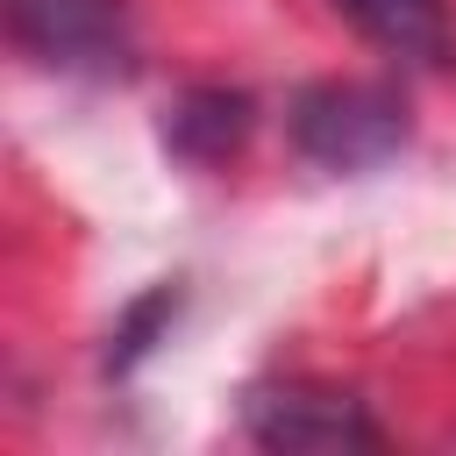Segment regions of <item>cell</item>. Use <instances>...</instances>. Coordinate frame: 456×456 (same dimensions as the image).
Masks as SVG:
<instances>
[{
	"instance_id": "cell-1",
	"label": "cell",
	"mask_w": 456,
	"mask_h": 456,
	"mask_svg": "<svg viewBox=\"0 0 456 456\" xmlns=\"http://www.w3.org/2000/svg\"><path fill=\"white\" fill-rule=\"evenodd\" d=\"M292 142L328 164V171H363V164H385L399 142H406V107L385 93V86H314L299 93L292 107Z\"/></svg>"
},
{
	"instance_id": "cell-2",
	"label": "cell",
	"mask_w": 456,
	"mask_h": 456,
	"mask_svg": "<svg viewBox=\"0 0 456 456\" xmlns=\"http://www.w3.org/2000/svg\"><path fill=\"white\" fill-rule=\"evenodd\" d=\"M7 28L57 71H114L128 50L121 0H7Z\"/></svg>"
},
{
	"instance_id": "cell-3",
	"label": "cell",
	"mask_w": 456,
	"mask_h": 456,
	"mask_svg": "<svg viewBox=\"0 0 456 456\" xmlns=\"http://www.w3.org/2000/svg\"><path fill=\"white\" fill-rule=\"evenodd\" d=\"M249 435L264 449H370L378 428L363 420V406L349 392H321V385H278L249 399Z\"/></svg>"
},
{
	"instance_id": "cell-4",
	"label": "cell",
	"mask_w": 456,
	"mask_h": 456,
	"mask_svg": "<svg viewBox=\"0 0 456 456\" xmlns=\"http://www.w3.org/2000/svg\"><path fill=\"white\" fill-rule=\"evenodd\" d=\"M349 7V21L363 28V36H378L385 50H399V57H442L449 50V14H442V0H342Z\"/></svg>"
},
{
	"instance_id": "cell-5",
	"label": "cell",
	"mask_w": 456,
	"mask_h": 456,
	"mask_svg": "<svg viewBox=\"0 0 456 456\" xmlns=\"http://www.w3.org/2000/svg\"><path fill=\"white\" fill-rule=\"evenodd\" d=\"M242 128H249V100H242V93H221V86L185 93V100H178V114H171V142H178L192 164L228 157V150L242 142Z\"/></svg>"
}]
</instances>
